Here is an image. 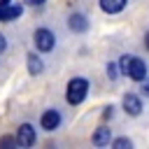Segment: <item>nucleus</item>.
<instances>
[{
	"mask_svg": "<svg viewBox=\"0 0 149 149\" xmlns=\"http://www.w3.org/2000/svg\"><path fill=\"white\" fill-rule=\"evenodd\" d=\"M16 144L19 147H33L35 144V128L30 123H21L16 130Z\"/></svg>",
	"mask_w": 149,
	"mask_h": 149,
	"instance_id": "20e7f679",
	"label": "nucleus"
},
{
	"mask_svg": "<svg viewBox=\"0 0 149 149\" xmlns=\"http://www.w3.org/2000/svg\"><path fill=\"white\" fill-rule=\"evenodd\" d=\"M109 137H112V135H109V128L100 126V128L93 133V144H95V147H102V144H107V142H109Z\"/></svg>",
	"mask_w": 149,
	"mask_h": 149,
	"instance_id": "1a4fd4ad",
	"label": "nucleus"
},
{
	"mask_svg": "<svg viewBox=\"0 0 149 149\" xmlns=\"http://www.w3.org/2000/svg\"><path fill=\"white\" fill-rule=\"evenodd\" d=\"M88 93V81L81 77H74L68 81V102L70 105H79Z\"/></svg>",
	"mask_w": 149,
	"mask_h": 149,
	"instance_id": "f257e3e1",
	"label": "nucleus"
},
{
	"mask_svg": "<svg viewBox=\"0 0 149 149\" xmlns=\"http://www.w3.org/2000/svg\"><path fill=\"white\" fill-rule=\"evenodd\" d=\"M140 84H142V93H144V95H149V79H142Z\"/></svg>",
	"mask_w": 149,
	"mask_h": 149,
	"instance_id": "4468645a",
	"label": "nucleus"
},
{
	"mask_svg": "<svg viewBox=\"0 0 149 149\" xmlns=\"http://www.w3.org/2000/svg\"><path fill=\"white\" fill-rule=\"evenodd\" d=\"M5 5H9V0H0V7H5Z\"/></svg>",
	"mask_w": 149,
	"mask_h": 149,
	"instance_id": "a211bd4d",
	"label": "nucleus"
},
{
	"mask_svg": "<svg viewBox=\"0 0 149 149\" xmlns=\"http://www.w3.org/2000/svg\"><path fill=\"white\" fill-rule=\"evenodd\" d=\"M33 40H35V47L40 51H51L54 44H56V37H54V33L49 28H37L35 35H33Z\"/></svg>",
	"mask_w": 149,
	"mask_h": 149,
	"instance_id": "f03ea898",
	"label": "nucleus"
},
{
	"mask_svg": "<svg viewBox=\"0 0 149 149\" xmlns=\"http://www.w3.org/2000/svg\"><path fill=\"white\" fill-rule=\"evenodd\" d=\"M7 49V40H5V35L0 33V51H5Z\"/></svg>",
	"mask_w": 149,
	"mask_h": 149,
	"instance_id": "2eb2a0df",
	"label": "nucleus"
},
{
	"mask_svg": "<svg viewBox=\"0 0 149 149\" xmlns=\"http://www.w3.org/2000/svg\"><path fill=\"white\" fill-rule=\"evenodd\" d=\"M44 0H26V5H42Z\"/></svg>",
	"mask_w": 149,
	"mask_h": 149,
	"instance_id": "dca6fc26",
	"label": "nucleus"
},
{
	"mask_svg": "<svg viewBox=\"0 0 149 149\" xmlns=\"http://www.w3.org/2000/svg\"><path fill=\"white\" fill-rule=\"evenodd\" d=\"M0 147H16V140H12V137H2V140H0Z\"/></svg>",
	"mask_w": 149,
	"mask_h": 149,
	"instance_id": "ddd939ff",
	"label": "nucleus"
},
{
	"mask_svg": "<svg viewBox=\"0 0 149 149\" xmlns=\"http://www.w3.org/2000/svg\"><path fill=\"white\" fill-rule=\"evenodd\" d=\"M144 44H147V49H149V33L144 35Z\"/></svg>",
	"mask_w": 149,
	"mask_h": 149,
	"instance_id": "f3484780",
	"label": "nucleus"
},
{
	"mask_svg": "<svg viewBox=\"0 0 149 149\" xmlns=\"http://www.w3.org/2000/svg\"><path fill=\"white\" fill-rule=\"evenodd\" d=\"M123 74H128L130 79H135V81H142L144 77H147V65L140 61V58H135V56H130V61H128V65H126V72Z\"/></svg>",
	"mask_w": 149,
	"mask_h": 149,
	"instance_id": "7ed1b4c3",
	"label": "nucleus"
},
{
	"mask_svg": "<svg viewBox=\"0 0 149 149\" xmlns=\"http://www.w3.org/2000/svg\"><path fill=\"white\" fill-rule=\"evenodd\" d=\"M68 26H70V30H74V33H84V30L88 28V21H86L84 14H72L70 21H68Z\"/></svg>",
	"mask_w": 149,
	"mask_h": 149,
	"instance_id": "0eeeda50",
	"label": "nucleus"
},
{
	"mask_svg": "<svg viewBox=\"0 0 149 149\" xmlns=\"http://www.w3.org/2000/svg\"><path fill=\"white\" fill-rule=\"evenodd\" d=\"M100 7L107 14H116V12H121L126 7V0H100Z\"/></svg>",
	"mask_w": 149,
	"mask_h": 149,
	"instance_id": "6e6552de",
	"label": "nucleus"
},
{
	"mask_svg": "<svg viewBox=\"0 0 149 149\" xmlns=\"http://www.w3.org/2000/svg\"><path fill=\"white\" fill-rule=\"evenodd\" d=\"M107 74H109V79H116L119 77V65L116 63H109L107 65Z\"/></svg>",
	"mask_w": 149,
	"mask_h": 149,
	"instance_id": "f8f14e48",
	"label": "nucleus"
},
{
	"mask_svg": "<svg viewBox=\"0 0 149 149\" xmlns=\"http://www.w3.org/2000/svg\"><path fill=\"white\" fill-rule=\"evenodd\" d=\"M42 61H40V56H35V54H28V72L30 74H40L42 72Z\"/></svg>",
	"mask_w": 149,
	"mask_h": 149,
	"instance_id": "9d476101",
	"label": "nucleus"
},
{
	"mask_svg": "<svg viewBox=\"0 0 149 149\" xmlns=\"http://www.w3.org/2000/svg\"><path fill=\"white\" fill-rule=\"evenodd\" d=\"M123 109H126L130 116H137V114L142 112V102H140V98H137L135 93H126V95H123Z\"/></svg>",
	"mask_w": 149,
	"mask_h": 149,
	"instance_id": "423d86ee",
	"label": "nucleus"
},
{
	"mask_svg": "<svg viewBox=\"0 0 149 149\" xmlns=\"http://www.w3.org/2000/svg\"><path fill=\"white\" fill-rule=\"evenodd\" d=\"M40 123H42L44 130H56L58 123H61V114H58V109H47V112L42 114Z\"/></svg>",
	"mask_w": 149,
	"mask_h": 149,
	"instance_id": "39448f33",
	"label": "nucleus"
},
{
	"mask_svg": "<svg viewBox=\"0 0 149 149\" xmlns=\"http://www.w3.org/2000/svg\"><path fill=\"white\" fill-rule=\"evenodd\" d=\"M112 147H114V149H126V147H130V140L119 137V140H114V142H112Z\"/></svg>",
	"mask_w": 149,
	"mask_h": 149,
	"instance_id": "9b49d317",
	"label": "nucleus"
}]
</instances>
